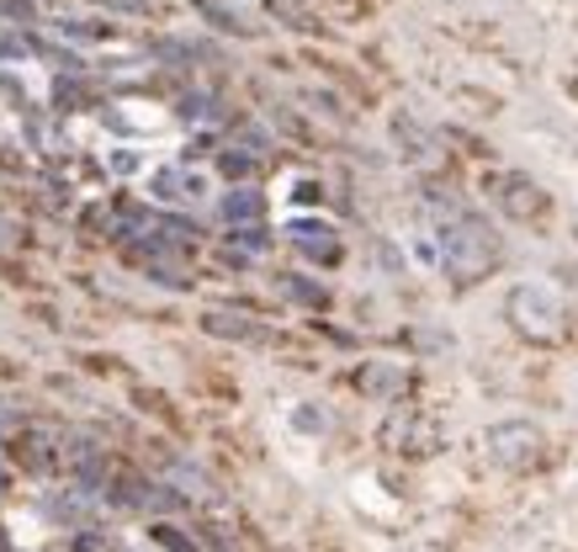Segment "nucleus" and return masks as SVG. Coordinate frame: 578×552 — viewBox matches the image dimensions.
Listing matches in <instances>:
<instances>
[{
	"mask_svg": "<svg viewBox=\"0 0 578 552\" xmlns=\"http://www.w3.org/2000/svg\"><path fill=\"white\" fill-rule=\"evenodd\" d=\"M499 255H505L499 234L488 229V218H473V213H462L446 229V240H440V261H446V277L457 288H473L478 277H488L499 265Z\"/></svg>",
	"mask_w": 578,
	"mask_h": 552,
	"instance_id": "f257e3e1",
	"label": "nucleus"
},
{
	"mask_svg": "<svg viewBox=\"0 0 578 552\" xmlns=\"http://www.w3.org/2000/svg\"><path fill=\"white\" fill-rule=\"evenodd\" d=\"M509 324H515V335L536 340V345H557V340H568V303L557 298L552 288H515L509 292Z\"/></svg>",
	"mask_w": 578,
	"mask_h": 552,
	"instance_id": "f03ea898",
	"label": "nucleus"
},
{
	"mask_svg": "<svg viewBox=\"0 0 578 552\" xmlns=\"http://www.w3.org/2000/svg\"><path fill=\"white\" fill-rule=\"evenodd\" d=\"M488 456L509 473H526L547 456V435L530 420H499V425H488Z\"/></svg>",
	"mask_w": 578,
	"mask_h": 552,
	"instance_id": "7ed1b4c3",
	"label": "nucleus"
},
{
	"mask_svg": "<svg viewBox=\"0 0 578 552\" xmlns=\"http://www.w3.org/2000/svg\"><path fill=\"white\" fill-rule=\"evenodd\" d=\"M287 244L308 265H339V261H345V240H339L335 223H324V218H292V223H287Z\"/></svg>",
	"mask_w": 578,
	"mask_h": 552,
	"instance_id": "20e7f679",
	"label": "nucleus"
},
{
	"mask_svg": "<svg viewBox=\"0 0 578 552\" xmlns=\"http://www.w3.org/2000/svg\"><path fill=\"white\" fill-rule=\"evenodd\" d=\"M383 441L393 446V452L430 456L435 446H440V425H435L430 414H419V409H398V414L383 425Z\"/></svg>",
	"mask_w": 578,
	"mask_h": 552,
	"instance_id": "39448f33",
	"label": "nucleus"
},
{
	"mask_svg": "<svg viewBox=\"0 0 578 552\" xmlns=\"http://www.w3.org/2000/svg\"><path fill=\"white\" fill-rule=\"evenodd\" d=\"M494 202H499L515 223H541V218L552 213V197L541 192L530 175H499V192H494Z\"/></svg>",
	"mask_w": 578,
	"mask_h": 552,
	"instance_id": "423d86ee",
	"label": "nucleus"
},
{
	"mask_svg": "<svg viewBox=\"0 0 578 552\" xmlns=\"http://www.w3.org/2000/svg\"><path fill=\"white\" fill-rule=\"evenodd\" d=\"M356 388H362L366 399H377V404H398L404 388H409V367L404 361H362Z\"/></svg>",
	"mask_w": 578,
	"mask_h": 552,
	"instance_id": "0eeeda50",
	"label": "nucleus"
},
{
	"mask_svg": "<svg viewBox=\"0 0 578 552\" xmlns=\"http://www.w3.org/2000/svg\"><path fill=\"white\" fill-rule=\"evenodd\" d=\"M202 330L217 335V340H244V345L261 340V324H255L250 313H240V309H207L202 313Z\"/></svg>",
	"mask_w": 578,
	"mask_h": 552,
	"instance_id": "6e6552de",
	"label": "nucleus"
},
{
	"mask_svg": "<svg viewBox=\"0 0 578 552\" xmlns=\"http://www.w3.org/2000/svg\"><path fill=\"white\" fill-rule=\"evenodd\" d=\"M276 292H282L287 303H297V309H314V313L329 309V288L314 282V277H297V271H282V277H276Z\"/></svg>",
	"mask_w": 578,
	"mask_h": 552,
	"instance_id": "1a4fd4ad",
	"label": "nucleus"
},
{
	"mask_svg": "<svg viewBox=\"0 0 578 552\" xmlns=\"http://www.w3.org/2000/svg\"><path fill=\"white\" fill-rule=\"evenodd\" d=\"M217 213H223L229 229H240V223H261V218H265V197L255 192V187H234V192L223 197V208H217Z\"/></svg>",
	"mask_w": 578,
	"mask_h": 552,
	"instance_id": "9d476101",
	"label": "nucleus"
},
{
	"mask_svg": "<svg viewBox=\"0 0 578 552\" xmlns=\"http://www.w3.org/2000/svg\"><path fill=\"white\" fill-rule=\"evenodd\" d=\"M149 187H154L160 202H192V197H202V181H196L192 170H160Z\"/></svg>",
	"mask_w": 578,
	"mask_h": 552,
	"instance_id": "9b49d317",
	"label": "nucleus"
},
{
	"mask_svg": "<svg viewBox=\"0 0 578 552\" xmlns=\"http://www.w3.org/2000/svg\"><path fill=\"white\" fill-rule=\"evenodd\" d=\"M265 11L276 17L282 27H292V32H318V17L314 6H303V0H261Z\"/></svg>",
	"mask_w": 578,
	"mask_h": 552,
	"instance_id": "f8f14e48",
	"label": "nucleus"
},
{
	"mask_svg": "<svg viewBox=\"0 0 578 552\" xmlns=\"http://www.w3.org/2000/svg\"><path fill=\"white\" fill-rule=\"evenodd\" d=\"M196 11H202L217 32H234V38H255V32H261V27H250L240 11H229V6H217V0H196Z\"/></svg>",
	"mask_w": 578,
	"mask_h": 552,
	"instance_id": "ddd939ff",
	"label": "nucleus"
},
{
	"mask_svg": "<svg viewBox=\"0 0 578 552\" xmlns=\"http://www.w3.org/2000/svg\"><path fill=\"white\" fill-rule=\"evenodd\" d=\"M38 22V6L32 0H0V27H32Z\"/></svg>",
	"mask_w": 578,
	"mask_h": 552,
	"instance_id": "4468645a",
	"label": "nucleus"
},
{
	"mask_svg": "<svg viewBox=\"0 0 578 552\" xmlns=\"http://www.w3.org/2000/svg\"><path fill=\"white\" fill-rule=\"evenodd\" d=\"M292 420H297V431H324V425H329V414H324V409H297Z\"/></svg>",
	"mask_w": 578,
	"mask_h": 552,
	"instance_id": "2eb2a0df",
	"label": "nucleus"
},
{
	"mask_svg": "<svg viewBox=\"0 0 578 552\" xmlns=\"http://www.w3.org/2000/svg\"><path fill=\"white\" fill-rule=\"evenodd\" d=\"M6 431H17V409L0 404V435H6Z\"/></svg>",
	"mask_w": 578,
	"mask_h": 552,
	"instance_id": "dca6fc26",
	"label": "nucleus"
},
{
	"mask_svg": "<svg viewBox=\"0 0 578 552\" xmlns=\"http://www.w3.org/2000/svg\"><path fill=\"white\" fill-rule=\"evenodd\" d=\"M6 483H11V456H6V446H0V494H6Z\"/></svg>",
	"mask_w": 578,
	"mask_h": 552,
	"instance_id": "f3484780",
	"label": "nucleus"
}]
</instances>
